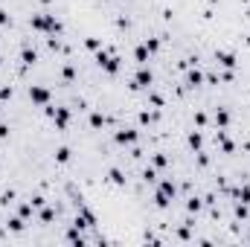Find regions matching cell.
<instances>
[{
	"instance_id": "obj_1",
	"label": "cell",
	"mask_w": 250,
	"mask_h": 247,
	"mask_svg": "<svg viewBox=\"0 0 250 247\" xmlns=\"http://www.w3.org/2000/svg\"><path fill=\"white\" fill-rule=\"evenodd\" d=\"M29 26H32L35 32H41V35H58V32L64 29V23L55 17V12H35V15L29 17Z\"/></svg>"
},
{
	"instance_id": "obj_2",
	"label": "cell",
	"mask_w": 250,
	"mask_h": 247,
	"mask_svg": "<svg viewBox=\"0 0 250 247\" xmlns=\"http://www.w3.org/2000/svg\"><path fill=\"white\" fill-rule=\"evenodd\" d=\"M175 192H178L175 181H172V178H163V181H160V186H157V192H154V204H157L160 210H166V207H169V201L175 198Z\"/></svg>"
},
{
	"instance_id": "obj_3",
	"label": "cell",
	"mask_w": 250,
	"mask_h": 247,
	"mask_svg": "<svg viewBox=\"0 0 250 247\" xmlns=\"http://www.w3.org/2000/svg\"><path fill=\"white\" fill-rule=\"evenodd\" d=\"M154 82V76H151V70H149V64H137V73H134V79H131V90H146L149 84Z\"/></svg>"
},
{
	"instance_id": "obj_4",
	"label": "cell",
	"mask_w": 250,
	"mask_h": 247,
	"mask_svg": "<svg viewBox=\"0 0 250 247\" xmlns=\"http://www.w3.org/2000/svg\"><path fill=\"white\" fill-rule=\"evenodd\" d=\"M26 96H29V102H32V105H41V108L52 102V90H50V87H44V84H29Z\"/></svg>"
},
{
	"instance_id": "obj_5",
	"label": "cell",
	"mask_w": 250,
	"mask_h": 247,
	"mask_svg": "<svg viewBox=\"0 0 250 247\" xmlns=\"http://www.w3.org/2000/svg\"><path fill=\"white\" fill-rule=\"evenodd\" d=\"M201 84H204V70H198V64H195V67H186L183 87H186V90H198Z\"/></svg>"
},
{
	"instance_id": "obj_6",
	"label": "cell",
	"mask_w": 250,
	"mask_h": 247,
	"mask_svg": "<svg viewBox=\"0 0 250 247\" xmlns=\"http://www.w3.org/2000/svg\"><path fill=\"white\" fill-rule=\"evenodd\" d=\"M137 140H140V131H137V128H131V125H128V128L122 125V128L114 134V143H117V146H134Z\"/></svg>"
},
{
	"instance_id": "obj_7",
	"label": "cell",
	"mask_w": 250,
	"mask_h": 247,
	"mask_svg": "<svg viewBox=\"0 0 250 247\" xmlns=\"http://www.w3.org/2000/svg\"><path fill=\"white\" fill-rule=\"evenodd\" d=\"M213 58H216V64H218V67H224V70H236V67H239L236 52H227V49H216V52H213Z\"/></svg>"
},
{
	"instance_id": "obj_8",
	"label": "cell",
	"mask_w": 250,
	"mask_h": 247,
	"mask_svg": "<svg viewBox=\"0 0 250 247\" xmlns=\"http://www.w3.org/2000/svg\"><path fill=\"white\" fill-rule=\"evenodd\" d=\"M20 64H23V67H35V64H38V52L32 49L29 41L20 44Z\"/></svg>"
},
{
	"instance_id": "obj_9",
	"label": "cell",
	"mask_w": 250,
	"mask_h": 247,
	"mask_svg": "<svg viewBox=\"0 0 250 247\" xmlns=\"http://www.w3.org/2000/svg\"><path fill=\"white\" fill-rule=\"evenodd\" d=\"M216 143L224 148V154H236V143L227 137V128H218V131H216Z\"/></svg>"
},
{
	"instance_id": "obj_10",
	"label": "cell",
	"mask_w": 250,
	"mask_h": 247,
	"mask_svg": "<svg viewBox=\"0 0 250 247\" xmlns=\"http://www.w3.org/2000/svg\"><path fill=\"white\" fill-rule=\"evenodd\" d=\"M216 128H230V122H233V114H230V108H216Z\"/></svg>"
},
{
	"instance_id": "obj_11",
	"label": "cell",
	"mask_w": 250,
	"mask_h": 247,
	"mask_svg": "<svg viewBox=\"0 0 250 247\" xmlns=\"http://www.w3.org/2000/svg\"><path fill=\"white\" fill-rule=\"evenodd\" d=\"M76 76H79V73H76V64H73V61H64V64H61V79H64V84H76Z\"/></svg>"
},
{
	"instance_id": "obj_12",
	"label": "cell",
	"mask_w": 250,
	"mask_h": 247,
	"mask_svg": "<svg viewBox=\"0 0 250 247\" xmlns=\"http://www.w3.org/2000/svg\"><path fill=\"white\" fill-rule=\"evenodd\" d=\"M52 157H55V163H61V166H67V163L73 160V148H70V146H58V148L52 151Z\"/></svg>"
},
{
	"instance_id": "obj_13",
	"label": "cell",
	"mask_w": 250,
	"mask_h": 247,
	"mask_svg": "<svg viewBox=\"0 0 250 247\" xmlns=\"http://www.w3.org/2000/svg\"><path fill=\"white\" fill-rule=\"evenodd\" d=\"M134 61H137V64H149V61H151V52H149L146 44H137V47H134Z\"/></svg>"
},
{
	"instance_id": "obj_14",
	"label": "cell",
	"mask_w": 250,
	"mask_h": 247,
	"mask_svg": "<svg viewBox=\"0 0 250 247\" xmlns=\"http://www.w3.org/2000/svg\"><path fill=\"white\" fill-rule=\"evenodd\" d=\"M146 99H149V105H151V108H157V111H163V108H166V96H163V93H157V90H149V96H146Z\"/></svg>"
},
{
	"instance_id": "obj_15",
	"label": "cell",
	"mask_w": 250,
	"mask_h": 247,
	"mask_svg": "<svg viewBox=\"0 0 250 247\" xmlns=\"http://www.w3.org/2000/svg\"><path fill=\"white\" fill-rule=\"evenodd\" d=\"M87 122H90V128H93V131H99V128H105V122H108V119H105V114H102V111H90Z\"/></svg>"
},
{
	"instance_id": "obj_16",
	"label": "cell",
	"mask_w": 250,
	"mask_h": 247,
	"mask_svg": "<svg viewBox=\"0 0 250 247\" xmlns=\"http://www.w3.org/2000/svg\"><path fill=\"white\" fill-rule=\"evenodd\" d=\"M186 140H189V148H192V151H201V148H204V134H201V131H189Z\"/></svg>"
},
{
	"instance_id": "obj_17",
	"label": "cell",
	"mask_w": 250,
	"mask_h": 247,
	"mask_svg": "<svg viewBox=\"0 0 250 247\" xmlns=\"http://www.w3.org/2000/svg\"><path fill=\"white\" fill-rule=\"evenodd\" d=\"M108 178H111V183H117V186H125V183H128L125 172H122V169H117V166H114V169H108Z\"/></svg>"
},
{
	"instance_id": "obj_18",
	"label": "cell",
	"mask_w": 250,
	"mask_h": 247,
	"mask_svg": "<svg viewBox=\"0 0 250 247\" xmlns=\"http://www.w3.org/2000/svg\"><path fill=\"white\" fill-rule=\"evenodd\" d=\"M82 44H84V49H90V52H99V49H102V38H93V35L84 38Z\"/></svg>"
},
{
	"instance_id": "obj_19",
	"label": "cell",
	"mask_w": 250,
	"mask_h": 247,
	"mask_svg": "<svg viewBox=\"0 0 250 247\" xmlns=\"http://www.w3.org/2000/svg\"><path fill=\"white\" fill-rule=\"evenodd\" d=\"M143 44L149 47V52H151V55H157V52H160V44H163V41H160V38H143Z\"/></svg>"
},
{
	"instance_id": "obj_20",
	"label": "cell",
	"mask_w": 250,
	"mask_h": 247,
	"mask_svg": "<svg viewBox=\"0 0 250 247\" xmlns=\"http://www.w3.org/2000/svg\"><path fill=\"white\" fill-rule=\"evenodd\" d=\"M55 215H58V213H55L52 207H47V204L41 207V221H44V224H50V221H55Z\"/></svg>"
},
{
	"instance_id": "obj_21",
	"label": "cell",
	"mask_w": 250,
	"mask_h": 247,
	"mask_svg": "<svg viewBox=\"0 0 250 247\" xmlns=\"http://www.w3.org/2000/svg\"><path fill=\"white\" fill-rule=\"evenodd\" d=\"M151 166L154 169H166L169 166V157L166 154H151Z\"/></svg>"
},
{
	"instance_id": "obj_22",
	"label": "cell",
	"mask_w": 250,
	"mask_h": 247,
	"mask_svg": "<svg viewBox=\"0 0 250 247\" xmlns=\"http://www.w3.org/2000/svg\"><path fill=\"white\" fill-rule=\"evenodd\" d=\"M236 198H239L242 204H250V186H248V183H242V186L236 189Z\"/></svg>"
},
{
	"instance_id": "obj_23",
	"label": "cell",
	"mask_w": 250,
	"mask_h": 247,
	"mask_svg": "<svg viewBox=\"0 0 250 247\" xmlns=\"http://www.w3.org/2000/svg\"><path fill=\"white\" fill-rule=\"evenodd\" d=\"M218 82H221V84H233V82H236V70H224V73H218Z\"/></svg>"
},
{
	"instance_id": "obj_24",
	"label": "cell",
	"mask_w": 250,
	"mask_h": 247,
	"mask_svg": "<svg viewBox=\"0 0 250 247\" xmlns=\"http://www.w3.org/2000/svg\"><path fill=\"white\" fill-rule=\"evenodd\" d=\"M15 96V87L12 84H0V102H9Z\"/></svg>"
},
{
	"instance_id": "obj_25",
	"label": "cell",
	"mask_w": 250,
	"mask_h": 247,
	"mask_svg": "<svg viewBox=\"0 0 250 247\" xmlns=\"http://www.w3.org/2000/svg\"><path fill=\"white\" fill-rule=\"evenodd\" d=\"M192 119H195V125H198V128H204V125H207V122H210V119H207V114H204V111H195V114H192Z\"/></svg>"
},
{
	"instance_id": "obj_26",
	"label": "cell",
	"mask_w": 250,
	"mask_h": 247,
	"mask_svg": "<svg viewBox=\"0 0 250 247\" xmlns=\"http://www.w3.org/2000/svg\"><path fill=\"white\" fill-rule=\"evenodd\" d=\"M201 207H204V204H201V198H195V195H192V198L186 201V210H189V213H198Z\"/></svg>"
},
{
	"instance_id": "obj_27",
	"label": "cell",
	"mask_w": 250,
	"mask_h": 247,
	"mask_svg": "<svg viewBox=\"0 0 250 247\" xmlns=\"http://www.w3.org/2000/svg\"><path fill=\"white\" fill-rule=\"evenodd\" d=\"M143 181H146V183H154V181H157V172H154V166H149V169L143 172Z\"/></svg>"
},
{
	"instance_id": "obj_28",
	"label": "cell",
	"mask_w": 250,
	"mask_h": 247,
	"mask_svg": "<svg viewBox=\"0 0 250 247\" xmlns=\"http://www.w3.org/2000/svg\"><path fill=\"white\" fill-rule=\"evenodd\" d=\"M29 204H32L35 210H41V207L47 204V198H44V195H32V198H29Z\"/></svg>"
},
{
	"instance_id": "obj_29",
	"label": "cell",
	"mask_w": 250,
	"mask_h": 247,
	"mask_svg": "<svg viewBox=\"0 0 250 247\" xmlns=\"http://www.w3.org/2000/svg\"><path fill=\"white\" fill-rule=\"evenodd\" d=\"M32 210H35L32 204H20V207H17V213H20V218H29V215H32Z\"/></svg>"
},
{
	"instance_id": "obj_30",
	"label": "cell",
	"mask_w": 250,
	"mask_h": 247,
	"mask_svg": "<svg viewBox=\"0 0 250 247\" xmlns=\"http://www.w3.org/2000/svg\"><path fill=\"white\" fill-rule=\"evenodd\" d=\"M9 230L20 233V230H23V218H9Z\"/></svg>"
},
{
	"instance_id": "obj_31",
	"label": "cell",
	"mask_w": 250,
	"mask_h": 247,
	"mask_svg": "<svg viewBox=\"0 0 250 247\" xmlns=\"http://www.w3.org/2000/svg\"><path fill=\"white\" fill-rule=\"evenodd\" d=\"M15 20H12V15L6 12V9H0V26H12Z\"/></svg>"
},
{
	"instance_id": "obj_32",
	"label": "cell",
	"mask_w": 250,
	"mask_h": 247,
	"mask_svg": "<svg viewBox=\"0 0 250 247\" xmlns=\"http://www.w3.org/2000/svg\"><path fill=\"white\" fill-rule=\"evenodd\" d=\"M0 140H9V125L6 122H0Z\"/></svg>"
},
{
	"instance_id": "obj_33",
	"label": "cell",
	"mask_w": 250,
	"mask_h": 247,
	"mask_svg": "<svg viewBox=\"0 0 250 247\" xmlns=\"http://www.w3.org/2000/svg\"><path fill=\"white\" fill-rule=\"evenodd\" d=\"M3 61H6V58H3V55H0V67H3Z\"/></svg>"
}]
</instances>
